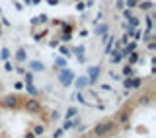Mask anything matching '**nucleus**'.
Listing matches in <instances>:
<instances>
[{
    "mask_svg": "<svg viewBox=\"0 0 156 138\" xmlns=\"http://www.w3.org/2000/svg\"><path fill=\"white\" fill-rule=\"evenodd\" d=\"M53 113L45 101L26 91L0 95V138H49Z\"/></svg>",
    "mask_w": 156,
    "mask_h": 138,
    "instance_id": "obj_2",
    "label": "nucleus"
},
{
    "mask_svg": "<svg viewBox=\"0 0 156 138\" xmlns=\"http://www.w3.org/2000/svg\"><path fill=\"white\" fill-rule=\"evenodd\" d=\"M76 138H156V86L148 78L109 115L98 119Z\"/></svg>",
    "mask_w": 156,
    "mask_h": 138,
    "instance_id": "obj_1",
    "label": "nucleus"
}]
</instances>
